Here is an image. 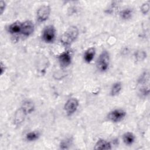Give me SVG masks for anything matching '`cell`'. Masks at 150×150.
<instances>
[{"instance_id":"cell-1","label":"cell","mask_w":150,"mask_h":150,"mask_svg":"<svg viewBox=\"0 0 150 150\" xmlns=\"http://www.w3.org/2000/svg\"><path fill=\"white\" fill-rule=\"evenodd\" d=\"M79 30L76 26H71L64 32L60 38V42L64 46H70L78 37Z\"/></svg>"},{"instance_id":"cell-2","label":"cell","mask_w":150,"mask_h":150,"mask_svg":"<svg viewBox=\"0 0 150 150\" xmlns=\"http://www.w3.org/2000/svg\"><path fill=\"white\" fill-rule=\"evenodd\" d=\"M110 64V54L107 50L103 51L97 60V67L101 72L105 71Z\"/></svg>"},{"instance_id":"cell-3","label":"cell","mask_w":150,"mask_h":150,"mask_svg":"<svg viewBox=\"0 0 150 150\" xmlns=\"http://www.w3.org/2000/svg\"><path fill=\"white\" fill-rule=\"evenodd\" d=\"M51 8L49 5H45L40 6L37 10L36 18L39 22L46 21L49 17Z\"/></svg>"},{"instance_id":"cell-4","label":"cell","mask_w":150,"mask_h":150,"mask_svg":"<svg viewBox=\"0 0 150 150\" xmlns=\"http://www.w3.org/2000/svg\"><path fill=\"white\" fill-rule=\"evenodd\" d=\"M56 37V29L53 25H48L42 32V39L46 43H52Z\"/></svg>"},{"instance_id":"cell-5","label":"cell","mask_w":150,"mask_h":150,"mask_svg":"<svg viewBox=\"0 0 150 150\" xmlns=\"http://www.w3.org/2000/svg\"><path fill=\"white\" fill-rule=\"evenodd\" d=\"M79 103V101L76 98H69L64 105V110L67 115L70 116L73 114L77 110Z\"/></svg>"},{"instance_id":"cell-6","label":"cell","mask_w":150,"mask_h":150,"mask_svg":"<svg viewBox=\"0 0 150 150\" xmlns=\"http://www.w3.org/2000/svg\"><path fill=\"white\" fill-rule=\"evenodd\" d=\"M126 116V112L122 109H115L110 111L108 115V119L114 122H117L122 120Z\"/></svg>"},{"instance_id":"cell-7","label":"cell","mask_w":150,"mask_h":150,"mask_svg":"<svg viewBox=\"0 0 150 150\" xmlns=\"http://www.w3.org/2000/svg\"><path fill=\"white\" fill-rule=\"evenodd\" d=\"M35 29V25L31 21H25L22 23L21 34L25 37H28L32 35Z\"/></svg>"},{"instance_id":"cell-8","label":"cell","mask_w":150,"mask_h":150,"mask_svg":"<svg viewBox=\"0 0 150 150\" xmlns=\"http://www.w3.org/2000/svg\"><path fill=\"white\" fill-rule=\"evenodd\" d=\"M58 60L60 66L63 67L69 66L71 62V56L69 52L66 51L62 53L58 56Z\"/></svg>"},{"instance_id":"cell-9","label":"cell","mask_w":150,"mask_h":150,"mask_svg":"<svg viewBox=\"0 0 150 150\" xmlns=\"http://www.w3.org/2000/svg\"><path fill=\"white\" fill-rule=\"evenodd\" d=\"M21 110L25 115L30 114L35 110L34 103L30 100H25L22 103Z\"/></svg>"},{"instance_id":"cell-10","label":"cell","mask_w":150,"mask_h":150,"mask_svg":"<svg viewBox=\"0 0 150 150\" xmlns=\"http://www.w3.org/2000/svg\"><path fill=\"white\" fill-rule=\"evenodd\" d=\"M111 148L112 147H111V143L103 139H98L96 143L94 146L95 149L108 150V149H111Z\"/></svg>"},{"instance_id":"cell-11","label":"cell","mask_w":150,"mask_h":150,"mask_svg":"<svg viewBox=\"0 0 150 150\" xmlns=\"http://www.w3.org/2000/svg\"><path fill=\"white\" fill-rule=\"evenodd\" d=\"M22 23L16 21L11 24L8 27V31L12 35H18L21 33Z\"/></svg>"},{"instance_id":"cell-12","label":"cell","mask_w":150,"mask_h":150,"mask_svg":"<svg viewBox=\"0 0 150 150\" xmlns=\"http://www.w3.org/2000/svg\"><path fill=\"white\" fill-rule=\"evenodd\" d=\"M96 54V49L94 47H91L87 49L84 53V61L89 63H90Z\"/></svg>"},{"instance_id":"cell-13","label":"cell","mask_w":150,"mask_h":150,"mask_svg":"<svg viewBox=\"0 0 150 150\" xmlns=\"http://www.w3.org/2000/svg\"><path fill=\"white\" fill-rule=\"evenodd\" d=\"M122 139L126 145H131L135 142V137L133 133L131 132H127L124 134L122 136Z\"/></svg>"},{"instance_id":"cell-14","label":"cell","mask_w":150,"mask_h":150,"mask_svg":"<svg viewBox=\"0 0 150 150\" xmlns=\"http://www.w3.org/2000/svg\"><path fill=\"white\" fill-rule=\"evenodd\" d=\"M122 89V84L121 82L117 81L114 83L111 88L110 90V95L111 96H117Z\"/></svg>"},{"instance_id":"cell-15","label":"cell","mask_w":150,"mask_h":150,"mask_svg":"<svg viewBox=\"0 0 150 150\" xmlns=\"http://www.w3.org/2000/svg\"><path fill=\"white\" fill-rule=\"evenodd\" d=\"M132 13L133 12L132 9L127 8L124 9L120 12V16L122 19L128 20L131 18Z\"/></svg>"},{"instance_id":"cell-16","label":"cell","mask_w":150,"mask_h":150,"mask_svg":"<svg viewBox=\"0 0 150 150\" xmlns=\"http://www.w3.org/2000/svg\"><path fill=\"white\" fill-rule=\"evenodd\" d=\"M40 134L38 131H31L26 134V139L28 141H34L39 138Z\"/></svg>"},{"instance_id":"cell-17","label":"cell","mask_w":150,"mask_h":150,"mask_svg":"<svg viewBox=\"0 0 150 150\" xmlns=\"http://www.w3.org/2000/svg\"><path fill=\"white\" fill-rule=\"evenodd\" d=\"M149 5L148 2H145L141 6V12L144 15H146L149 12Z\"/></svg>"},{"instance_id":"cell-18","label":"cell","mask_w":150,"mask_h":150,"mask_svg":"<svg viewBox=\"0 0 150 150\" xmlns=\"http://www.w3.org/2000/svg\"><path fill=\"white\" fill-rule=\"evenodd\" d=\"M146 52H142V51H139V52H137V53H135V57L137 58V59H138V60H141L144 59L146 57Z\"/></svg>"},{"instance_id":"cell-19","label":"cell","mask_w":150,"mask_h":150,"mask_svg":"<svg viewBox=\"0 0 150 150\" xmlns=\"http://www.w3.org/2000/svg\"><path fill=\"white\" fill-rule=\"evenodd\" d=\"M68 146H69V143L67 140L63 141L60 145V148L61 149H67L68 148Z\"/></svg>"},{"instance_id":"cell-20","label":"cell","mask_w":150,"mask_h":150,"mask_svg":"<svg viewBox=\"0 0 150 150\" xmlns=\"http://www.w3.org/2000/svg\"><path fill=\"white\" fill-rule=\"evenodd\" d=\"M6 7V3L4 1H1L0 2V9H1V15L3 13Z\"/></svg>"},{"instance_id":"cell-21","label":"cell","mask_w":150,"mask_h":150,"mask_svg":"<svg viewBox=\"0 0 150 150\" xmlns=\"http://www.w3.org/2000/svg\"><path fill=\"white\" fill-rule=\"evenodd\" d=\"M5 65L3 64L2 62H1V66H0V70H1V74L2 75L4 72L5 71Z\"/></svg>"}]
</instances>
